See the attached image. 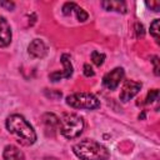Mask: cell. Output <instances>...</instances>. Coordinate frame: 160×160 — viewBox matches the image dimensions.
Returning <instances> with one entry per match:
<instances>
[{
    "label": "cell",
    "instance_id": "5bb4252c",
    "mask_svg": "<svg viewBox=\"0 0 160 160\" xmlns=\"http://www.w3.org/2000/svg\"><path fill=\"white\" fill-rule=\"evenodd\" d=\"M105 60V55L99 52V51H92L91 52V61L96 65V66H101L102 62Z\"/></svg>",
    "mask_w": 160,
    "mask_h": 160
},
{
    "label": "cell",
    "instance_id": "30bf717a",
    "mask_svg": "<svg viewBox=\"0 0 160 160\" xmlns=\"http://www.w3.org/2000/svg\"><path fill=\"white\" fill-rule=\"evenodd\" d=\"M101 6L108 11H118V12H126V4L120 0H105L101 2Z\"/></svg>",
    "mask_w": 160,
    "mask_h": 160
},
{
    "label": "cell",
    "instance_id": "44dd1931",
    "mask_svg": "<svg viewBox=\"0 0 160 160\" xmlns=\"http://www.w3.org/2000/svg\"><path fill=\"white\" fill-rule=\"evenodd\" d=\"M135 29H136V36L138 38H142L144 36V28H142V25L136 22L135 24Z\"/></svg>",
    "mask_w": 160,
    "mask_h": 160
},
{
    "label": "cell",
    "instance_id": "52a82bcc",
    "mask_svg": "<svg viewBox=\"0 0 160 160\" xmlns=\"http://www.w3.org/2000/svg\"><path fill=\"white\" fill-rule=\"evenodd\" d=\"M46 51H48L46 45H45L44 41L40 40V39L32 40V41L30 42L29 48H28L29 55L32 56V58H35V59H41V58H44V56L46 55Z\"/></svg>",
    "mask_w": 160,
    "mask_h": 160
},
{
    "label": "cell",
    "instance_id": "3957f363",
    "mask_svg": "<svg viewBox=\"0 0 160 160\" xmlns=\"http://www.w3.org/2000/svg\"><path fill=\"white\" fill-rule=\"evenodd\" d=\"M59 129L64 138L75 139L82 132L84 120L76 114H64L59 119Z\"/></svg>",
    "mask_w": 160,
    "mask_h": 160
},
{
    "label": "cell",
    "instance_id": "7c38bea8",
    "mask_svg": "<svg viewBox=\"0 0 160 160\" xmlns=\"http://www.w3.org/2000/svg\"><path fill=\"white\" fill-rule=\"evenodd\" d=\"M42 122L46 125V128L49 129H54L55 126L59 125V118L55 116L54 114H45L42 115Z\"/></svg>",
    "mask_w": 160,
    "mask_h": 160
},
{
    "label": "cell",
    "instance_id": "2e32d148",
    "mask_svg": "<svg viewBox=\"0 0 160 160\" xmlns=\"http://www.w3.org/2000/svg\"><path fill=\"white\" fill-rule=\"evenodd\" d=\"M75 14H76V19L79 20V21H81V22H84V21H86L88 20V12L82 9V8H80V6H76V9H75V11H74Z\"/></svg>",
    "mask_w": 160,
    "mask_h": 160
},
{
    "label": "cell",
    "instance_id": "5b68a950",
    "mask_svg": "<svg viewBox=\"0 0 160 160\" xmlns=\"http://www.w3.org/2000/svg\"><path fill=\"white\" fill-rule=\"evenodd\" d=\"M122 78H124V69L122 68H115L104 75L102 85L109 90H115L119 86Z\"/></svg>",
    "mask_w": 160,
    "mask_h": 160
},
{
    "label": "cell",
    "instance_id": "7402d4cb",
    "mask_svg": "<svg viewBox=\"0 0 160 160\" xmlns=\"http://www.w3.org/2000/svg\"><path fill=\"white\" fill-rule=\"evenodd\" d=\"M151 61H152V64H154V71H155V75H159V58H158V56H154Z\"/></svg>",
    "mask_w": 160,
    "mask_h": 160
},
{
    "label": "cell",
    "instance_id": "9a60e30c",
    "mask_svg": "<svg viewBox=\"0 0 160 160\" xmlns=\"http://www.w3.org/2000/svg\"><path fill=\"white\" fill-rule=\"evenodd\" d=\"M76 6H78V5H76L75 2H65V4L62 5L61 12H62L64 15H70L71 12H74V11H75Z\"/></svg>",
    "mask_w": 160,
    "mask_h": 160
},
{
    "label": "cell",
    "instance_id": "6da1fadb",
    "mask_svg": "<svg viewBox=\"0 0 160 160\" xmlns=\"http://www.w3.org/2000/svg\"><path fill=\"white\" fill-rule=\"evenodd\" d=\"M6 129L21 145L29 146L36 141L35 130L24 119V116L19 114L10 115L6 119Z\"/></svg>",
    "mask_w": 160,
    "mask_h": 160
},
{
    "label": "cell",
    "instance_id": "277c9868",
    "mask_svg": "<svg viewBox=\"0 0 160 160\" xmlns=\"http://www.w3.org/2000/svg\"><path fill=\"white\" fill-rule=\"evenodd\" d=\"M66 104L74 109H86L94 110L100 108V101L98 98L90 92H75L66 98Z\"/></svg>",
    "mask_w": 160,
    "mask_h": 160
},
{
    "label": "cell",
    "instance_id": "9c48e42d",
    "mask_svg": "<svg viewBox=\"0 0 160 160\" xmlns=\"http://www.w3.org/2000/svg\"><path fill=\"white\" fill-rule=\"evenodd\" d=\"M2 156H4V160H25L24 152L19 148H16L14 145L5 146Z\"/></svg>",
    "mask_w": 160,
    "mask_h": 160
},
{
    "label": "cell",
    "instance_id": "7a4b0ae2",
    "mask_svg": "<svg viewBox=\"0 0 160 160\" xmlns=\"http://www.w3.org/2000/svg\"><path fill=\"white\" fill-rule=\"evenodd\" d=\"M72 151L80 160H108L110 156L104 145L91 139L79 141L72 146Z\"/></svg>",
    "mask_w": 160,
    "mask_h": 160
},
{
    "label": "cell",
    "instance_id": "d6986e66",
    "mask_svg": "<svg viewBox=\"0 0 160 160\" xmlns=\"http://www.w3.org/2000/svg\"><path fill=\"white\" fill-rule=\"evenodd\" d=\"M84 75L88 76V78L94 76V70H92V68H91L89 64H85V65H84Z\"/></svg>",
    "mask_w": 160,
    "mask_h": 160
},
{
    "label": "cell",
    "instance_id": "8992f818",
    "mask_svg": "<svg viewBox=\"0 0 160 160\" xmlns=\"http://www.w3.org/2000/svg\"><path fill=\"white\" fill-rule=\"evenodd\" d=\"M141 89V82L138 81H132V80H126L121 88V92H120V100L126 102L130 99H132Z\"/></svg>",
    "mask_w": 160,
    "mask_h": 160
},
{
    "label": "cell",
    "instance_id": "ffe728a7",
    "mask_svg": "<svg viewBox=\"0 0 160 160\" xmlns=\"http://www.w3.org/2000/svg\"><path fill=\"white\" fill-rule=\"evenodd\" d=\"M0 6L8 9V10H12L15 8V4L12 1H0Z\"/></svg>",
    "mask_w": 160,
    "mask_h": 160
},
{
    "label": "cell",
    "instance_id": "8fae6325",
    "mask_svg": "<svg viewBox=\"0 0 160 160\" xmlns=\"http://www.w3.org/2000/svg\"><path fill=\"white\" fill-rule=\"evenodd\" d=\"M60 61H61V64L64 66V70L61 71L62 72V78L69 79L72 75V65H71V61H70V55L69 54H62L61 58H60Z\"/></svg>",
    "mask_w": 160,
    "mask_h": 160
},
{
    "label": "cell",
    "instance_id": "ba28073f",
    "mask_svg": "<svg viewBox=\"0 0 160 160\" xmlns=\"http://www.w3.org/2000/svg\"><path fill=\"white\" fill-rule=\"evenodd\" d=\"M11 42V28L5 18H0V48H5Z\"/></svg>",
    "mask_w": 160,
    "mask_h": 160
},
{
    "label": "cell",
    "instance_id": "4fadbf2b",
    "mask_svg": "<svg viewBox=\"0 0 160 160\" xmlns=\"http://www.w3.org/2000/svg\"><path fill=\"white\" fill-rule=\"evenodd\" d=\"M159 32H160V20L155 19L150 25V34L154 36L155 40H159Z\"/></svg>",
    "mask_w": 160,
    "mask_h": 160
},
{
    "label": "cell",
    "instance_id": "e0dca14e",
    "mask_svg": "<svg viewBox=\"0 0 160 160\" xmlns=\"http://www.w3.org/2000/svg\"><path fill=\"white\" fill-rule=\"evenodd\" d=\"M158 96H159V90L158 89H152L148 92V96L145 99V104H150L155 100H158Z\"/></svg>",
    "mask_w": 160,
    "mask_h": 160
},
{
    "label": "cell",
    "instance_id": "ac0fdd59",
    "mask_svg": "<svg viewBox=\"0 0 160 160\" xmlns=\"http://www.w3.org/2000/svg\"><path fill=\"white\" fill-rule=\"evenodd\" d=\"M146 5L152 10V11H159L160 10V1L158 0H151V1H148Z\"/></svg>",
    "mask_w": 160,
    "mask_h": 160
}]
</instances>
